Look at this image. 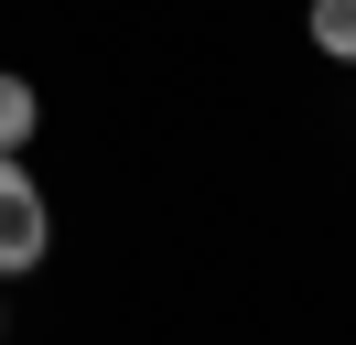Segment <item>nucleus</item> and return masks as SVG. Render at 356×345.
Returning <instances> with one entry per match:
<instances>
[{
	"label": "nucleus",
	"instance_id": "obj_1",
	"mask_svg": "<svg viewBox=\"0 0 356 345\" xmlns=\"http://www.w3.org/2000/svg\"><path fill=\"white\" fill-rule=\"evenodd\" d=\"M44 237H54L44 184L22 172V151H0V280H11V270H44Z\"/></svg>",
	"mask_w": 356,
	"mask_h": 345
},
{
	"label": "nucleus",
	"instance_id": "obj_2",
	"mask_svg": "<svg viewBox=\"0 0 356 345\" xmlns=\"http://www.w3.org/2000/svg\"><path fill=\"white\" fill-rule=\"evenodd\" d=\"M302 33H313V54H324V65H356V0H313Z\"/></svg>",
	"mask_w": 356,
	"mask_h": 345
},
{
	"label": "nucleus",
	"instance_id": "obj_3",
	"mask_svg": "<svg viewBox=\"0 0 356 345\" xmlns=\"http://www.w3.org/2000/svg\"><path fill=\"white\" fill-rule=\"evenodd\" d=\"M33 129H44V97H33L22 76H0V151H22Z\"/></svg>",
	"mask_w": 356,
	"mask_h": 345
}]
</instances>
